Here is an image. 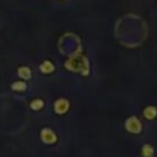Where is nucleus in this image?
<instances>
[{
  "instance_id": "obj_1",
  "label": "nucleus",
  "mask_w": 157,
  "mask_h": 157,
  "mask_svg": "<svg viewBox=\"0 0 157 157\" xmlns=\"http://www.w3.org/2000/svg\"><path fill=\"white\" fill-rule=\"evenodd\" d=\"M125 126H126V129H128L130 132H140V131H141V124H140V121H139L135 117H130V118L126 120Z\"/></svg>"
},
{
  "instance_id": "obj_2",
  "label": "nucleus",
  "mask_w": 157,
  "mask_h": 157,
  "mask_svg": "<svg viewBox=\"0 0 157 157\" xmlns=\"http://www.w3.org/2000/svg\"><path fill=\"white\" fill-rule=\"evenodd\" d=\"M67 107H69V104H67V102L65 99H59L55 103V110L58 113H64L67 109Z\"/></svg>"
},
{
  "instance_id": "obj_3",
  "label": "nucleus",
  "mask_w": 157,
  "mask_h": 157,
  "mask_svg": "<svg viewBox=\"0 0 157 157\" xmlns=\"http://www.w3.org/2000/svg\"><path fill=\"white\" fill-rule=\"evenodd\" d=\"M144 115H145V118L146 119H153V118H156V115H157V109L155 108V107H146V109L144 110Z\"/></svg>"
},
{
  "instance_id": "obj_4",
  "label": "nucleus",
  "mask_w": 157,
  "mask_h": 157,
  "mask_svg": "<svg viewBox=\"0 0 157 157\" xmlns=\"http://www.w3.org/2000/svg\"><path fill=\"white\" fill-rule=\"evenodd\" d=\"M142 155H144V157H152V155H153V148H152V146L145 145V146L142 147Z\"/></svg>"
},
{
  "instance_id": "obj_5",
  "label": "nucleus",
  "mask_w": 157,
  "mask_h": 157,
  "mask_svg": "<svg viewBox=\"0 0 157 157\" xmlns=\"http://www.w3.org/2000/svg\"><path fill=\"white\" fill-rule=\"evenodd\" d=\"M18 74H20V76L23 77V78H29V77H31V71H29V69H27V67H20Z\"/></svg>"
},
{
  "instance_id": "obj_6",
  "label": "nucleus",
  "mask_w": 157,
  "mask_h": 157,
  "mask_svg": "<svg viewBox=\"0 0 157 157\" xmlns=\"http://www.w3.org/2000/svg\"><path fill=\"white\" fill-rule=\"evenodd\" d=\"M40 69H42L43 72H49V71H53V65H52L49 61H45V63L40 66Z\"/></svg>"
},
{
  "instance_id": "obj_7",
  "label": "nucleus",
  "mask_w": 157,
  "mask_h": 157,
  "mask_svg": "<svg viewBox=\"0 0 157 157\" xmlns=\"http://www.w3.org/2000/svg\"><path fill=\"white\" fill-rule=\"evenodd\" d=\"M32 108L33 109H40L42 107H43V102L42 101H39V99H37V101H34V102H32Z\"/></svg>"
},
{
  "instance_id": "obj_8",
  "label": "nucleus",
  "mask_w": 157,
  "mask_h": 157,
  "mask_svg": "<svg viewBox=\"0 0 157 157\" xmlns=\"http://www.w3.org/2000/svg\"><path fill=\"white\" fill-rule=\"evenodd\" d=\"M25 87H26V86H25V83H22V82H16V83L12 85V88H13V90H17V91H18V90L23 91Z\"/></svg>"
}]
</instances>
